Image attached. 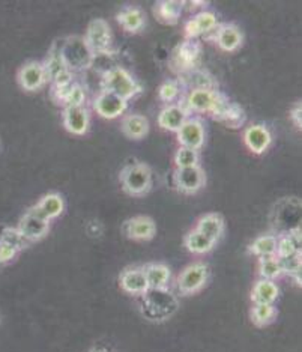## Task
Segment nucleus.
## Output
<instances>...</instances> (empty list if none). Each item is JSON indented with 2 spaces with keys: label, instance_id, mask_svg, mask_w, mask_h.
Returning <instances> with one entry per match:
<instances>
[{
  "label": "nucleus",
  "instance_id": "nucleus-1",
  "mask_svg": "<svg viewBox=\"0 0 302 352\" xmlns=\"http://www.w3.org/2000/svg\"><path fill=\"white\" fill-rule=\"evenodd\" d=\"M179 309L178 297L169 287L164 289H149L140 297L141 315L152 322H163L170 319Z\"/></svg>",
  "mask_w": 302,
  "mask_h": 352
},
{
  "label": "nucleus",
  "instance_id": "nucleus-2",
  "mask_svg": "<svg viewBox=\"0 0 302 352\" xmlns=\"http://www.w3.org/2000/svg\"><path fill=\"white\" fill-rule=\"evenodd\" d=\"M102 91L117 95L126 101L132 100L141 92V86L128 69L122 67H113L107 69L101 78Z\"/></svg>",
  "mask_w": 302,
  "mask_h": 352
},
{
  "label": "nucleus",
  "instance_id": "nucleus-3",
  "mask_svg": "<svg viewBox=\"0 0 302 352\" xmlns=\"http://www.w3.org/2000/svg\"><path fill=\"white\" fill-rule=\"evenodd\" d=\"M119 182H121V187L126 195L141 197L152 188V170L145 163L128 164L119 175Z\"/></svg>",
  "mask_w": 302,
  "mask_h": 352
},
{
  "label": "nucleus",
  "instance_id": "nucleus-4",
  "mask_svg": "<svg viewBox=\"0 0 302 352\" xmlns=\"http://www.w3.org/2000/svg\"><path fill=\"white\" fill-rule=\"evenodd\" d=\"M63 62H65L67 68L71 73H80L87 68L92 67V62L95 59V54L87 47L83 36H69L65 39L62 49L59 50Z\"/></svg>",
  "mask_w": 302,
  "mask_h": 352
},
{
  "label": "nucleus",
  "instance_id": "nucleus-5",
  "mask_svg": "<svg viewBox=\"0 0 302 352\" xmlns=\"http://www.w3.org/2000/svg\"><path fill=\"white\" fill-rule=\"evenodd\" d=\"M200 41L198 39H184V41L176 45V49L172 53L170 68L179 76H184L197 68L198 62H200Z\"/></svg>",
  "mask_w": 302,
  "mask_h": 352
},
{
  "label": "nucleus",
  "instance_id": "nucleus-6",
  "mask_svg": "<svg viewBox=\"0 0 302 352\" xmlns=\"http://www.w3.org/2000/svg\"><path fill=\"white\" fill-rule=\"evenodd\" d=\"M209 274V267L205 262H193L181 271L176 280H174V285H176L179 294L194 295L198 291H202L208 283Z\"/></svg>",
  "mask_w": 302,
  "mask_h": 352
},
{
  "label": "nucleus",
  "instance_id": "nucleus-7",
  "mask_svg": "<svg viewBox=\"0 0 302 352\" xmlns=\"http://www.w3.org/2000/svg\"><path fill=\"white\" fill-rule=\"evenodd\" d=\"M83 38L95 56L110 54L113 52V34H111L108 21L104 19H93Z\"/></svg>",
  "mask_w": 302,
  "mask_h": 352
},
{
  "label": "nucleus",
  "instance_id": "nucleus-8",
  "mask_svg": "<svg viewBox=\"0 0 302 352\" xmlns=\"http://www.w3.org/2000/svg\"><path fill=\"white\" fill-rule=\"evenodd\" d=\"M222 92H220L217 87H203V89H189L185 94V100L181 102L184 104L185 109L189 113H198V115H211L213 107L221 100Z\"/></svg>",
  "mask_w": 302,
  "mask_h": 352
},
{
  "label": "nucleus",
  "instance_id": "nucleus-9",
  "mask_svg": "<svg viewBox=\"0 0 302 352\" xmlns=\"http://www.w3.org/2000/svg\"><path fill=\"white\" fill-rule=\"evenodd\" d=\"M50 225L51 221L38 210L36 205H34L32 208H29L25 214H23L17 228L23 234V236H25L32 244L47 236V234H49L50 230Z\"/></svg>",
  "mask_w": 302,
  "mask_h": 352
},
{
  "label": "nucleus",
  "instance_id": "nucleus-10",
  "mask_svg": "<svg viewBox=\"0 0 302 352\" xmlns=\"http://www.w3.org/2000/svg\"><path fill=\"white\" fill-rule=\"evenodd\" d=\"M92 107L101 118L107 119V121H113V119L121 118L126 113V110H128V101L117 97L115 94L101 89L95 95Z\"/></svg>",
  "mask_w": 302,
  "mask_h": 352
},
{
  "label": "nucleus",
  "instance_id": "nucleus-11",
  "mask_svg": "<svg viewBox=\"0 0 302 352\" xmlns=\"http://www.w3.org/2000/svg\"><path fill=\"white\" fill-rule=\"evenodd\" d=\"M209 41L217 44L220 50L226 53H235L244 44V34L235 23H220L217 29L212 32Z\"/></svg>",
  "mask_w": 302,
  "mask_h": 352
},
{
  "label": "nucleus",
  "instance_id": "nucleus-12",
  "mask_svg": "<svg viewBox=\"0 0 302 352\" xmlns=\"http://www.w3.org/2000/svg\"><path fill=\"white\" fill-rule=\"evenodd\" d=\"M173 182L181 193L196 195L206 186V172L202 166L174 169Z\"/></svg>",
  "mask_w": 302,
  "mask_h": 352
},
{
  "label": "nucleus",
  "instance_id": "nucleus-13",
  "mask_svg": "<svg viewBox=\"0 0 302 352\" xmlns=\"http://www.w3.org/2000/svg\"><path fill=\"white\" fill-rule=\"evenodd\" d=\"M179 146L200 151L206 143V126L200 118H188L176 133Z\"/></svg>",
  "mask_w": 302,
  "mask_h": 352
},
{
  "label": "nucleus",
  "instance_id": "nucleus-14",
  "mask_svg": "<svg viewBox=\"0 0 302 352\" xmlns=\"http://www.w3.org/2000/svg\"><path fill=\"white\" fill-rule=\"evenodd\" d=\"M218 17L216 12L203 10L194 12L191 17H189L184 26V35L185 39H198L200 36L211 35L213 30L217 29Z\"/></svg>",
  "mask_w": 302,
  "mask_h": 352
},
{
  "label": "nucleus",
  "instance_id": "nucleus-15",
  "mask_svg": "<svg viewBox=\"0 0 302 352\" xmlns=\"http://www.w3.org/2000/svg\"><path fill=\"white\" fill-rule=\"evenodd\" d=\"M244 145L254 155H262L272 145V133L265 124H250L242 134Z\"/></svg>",
  "mask_w": 302,
  "mask_h": 352
},
{
  "label": "nucleus",
  "instance_id": "nucleus-16",
  "mask_svg": "<svg viewBox=\"0 0 302 352\" xmlns=\"http://www.w3.org/2000/svg\"><path fill=\"white\" fill-rule=\"evenodd\" d=\"M17 82L26 92H36L41 89L49 80H47L43 63L32 60L26 62L25 65H21L17 73Z\"/></svg>",
  "mask_w": 302,
  "mask_h": 352
},
{
  "label": "nucleus",
  "instance_id": "nucleus-17",
  "mask_svg": "<svg viewBox=\"0 0 302 352\" xmlns=\"http://www.w3.org/2000/svg\"><path fill=\"white\" fill-rule=\"evenodd\" d=\"M188 118H189V111L185 109L184 104L178 101L173 104H167L165 107H163L160 115H158L156 122L160 125L161 130L176 134L179 128L185 124Z\"/></svg>",
  "mask_w": 302,
  "mask_h": 352
},
{
  "label": "nucleus",
  "instance_id": "nucleus-18",
  "mask_svg": "<svg viewBox=\"0 0 302 352\" xmlns=\"http://www.w3.org/2000/svg\"><path fill=\"white\" fill-rule=\"evenodd\" d=\"M63 128L74 135H84L89 131L91 115L84 106L82 107H63L62 111Z\"/></svg>",
  "mask_w": 302,
  "mask_h": 352
},
{
  "label": "nucleus",
  "instance_id": "nucleus-19",
  "mask_svg": "<svg viewBox=\"0 0 302 352\" xmlns=\"http://www.w3.org/2000/svg\"><path fill=\"white\" fill-rule=\"evenodd\" d=\"M119 285L122 291L132 297H141L149 291V285L143 267H131L124 270L119 276Z\"/></svg>",
  "mask_w": 302,
  "mask_h": 352
},
{
  "label": "nucleus",
  "instance_id": "nucleus-20",
  "mask_svg": "<svg viewBox=\"0 0 302 352\" xmlns=\"http://www.w3.org/2000/svg\"><path fill=\"white\" fill-rule=\"evenodd\" d=\"M124 234L134 241H150L156 234V225L148 215H137L124 223Z\"/></svg>",
  "mask_w": 302,
  "mask_h": 352
},
{
  "label": "nucleus",
  "instance_id": "nucleus-21",
  "mask_svg": "<svg viewBox=\"0 0 302 352\" xmlns=\"http://www.w3.org/2000/svg\"><path fill=\"white\" fill-rule=\"evenodd\" d=\"M117 25L124 29L126 34H140L146 28V12L139 6H124L121 11L116 14Z\"/></svg>",
  "mask_w": 302,
  "mask_h": 352
},
{
  "label": "nucleus",
  "instance_id": "nucleus-22",
  "mask_svg": "<svg viewBox=\"0 0 302 352\" xmlns=\"http://www.w3.org/2000/svg\"><path fill=\"white\" fill-rule=\"evenodd\" d=\"M213 121L222 124L232 130H237V128L244 126L247 124V111L241 106V104L233 102L227 100L222 107L212 116Z\"/></svg>",
  "mask_w": 302,
  "mask_h": 352
},
{
  "label": "nucleus",
  "instance_id": "nucleus-23",
  "mask_svg": "<svg viewBox=\"0 0 302 352\" xmlns=\"http://www.w3.org/2000/svg\"><path fill=\"white\" fill-rule=\"evenodd\" d=\"M184 10L185 2L182 0H160L154 5V15L163 25H176Z\"/></svg>",
  "mask_w": 302,
  "mask_h": 352
},
{
  "label": "nucleus",
  "instance_id": "nucleus-24",
  "mask_svg": "<svg viewBox=\"0 0 302 352\" xmlns=\"http://www.w3.org/2000/svg\"><path fill=\"white\" fill-rule=\"evenodd\" d=\"M149 289H164L172 283V270L161 262H152L143 265Z\"/></svg>",
  "mask_w": 302,
  "mask_h": 352
},
{
  "label": "nucleus",
  "instance_id": "nucleus-25",
  "mask_svg": "<svg viewBox=\"0 0 302 352\" xmlns=\"http://www.w3.org/2000/svg\"><path fill=\"white\" fill-rule=\"evenodd\" d=\"M194 229L209 238L213 244H217L224 234V219L217 212H208L197 220Z\"/></svg>",
  "mask_w": 302,
  "mask_h": 352
},
{
  "label": "nucleus",
  "instance_id": "nucleus-26",
  "mask_svg": "<svg viewBox=\"0 0 302 352\" xmlns=\"http://www.w3.org/2000/svg\"><path fill=\"white\" fill-rule=\"evenodd\" d=\"M280 297V287L274 280L260 278L251 287L250 298L253 304H274Z\"/></svg>",
  "mask_w": 302,
  "mask_h": 352
},
{
  "label": "nucleus",
  "instance_id": "nucleus-27",
  "mask_svg": "<svg viewBox=\"0 0 302 352\" xmlns=\"http://www.w3.org/2000/svg\"><path fill=\"white\" fill-rule=\"evenodd\" d=\"M122 133L131 140L145 139L149 133V121L140 113H128L122 119Z\"/></svg>",
  "mask_w": 302,
  "mask_h": 352
},
{
  "label": "nucleus",
  "instance_id": "nucleus-28",
  "mask_svg": "<svg viewBox=\"0 0 302 352\" xmlns=\"http://www.w3.org/2000/svg\"><path fill=\"white\" fill-rule=\"evenodd\" d=\"M36 208L51 221L60 217L63 211H65V201H63V197L59 193H47L39 199Z\"/></svg>",
  "mask_w": 302,
  "mask_h": 352
},
{
  "label": "nucleus",
  "instance_id": "nucleus-29",
  "mask_svg": "<svg viewBox=\"0 0 302 352\" xmlns=\"http://www.w3.org/2000/svg\"><path fill=\"white\" fill-rule=\"evenodd\" d=\"M185 249L193 254H205L213 249V244L209 238H206L200 232L191 229L184 238Z\"/></svg>",
  "mask_w": 302,
  "mask_h": 352
},
{
  "label": "nucleus",
  "instance_id": "nucleus-30",
  "mask_svg": "<svg viewBox=\"0 0 302 352\" xmlns=\"http://www.w3.org/2000/svg\"><path fill=\"white\" fill-rule=\"evenodd\" d=\"M250 319L256 327H268L277 319V309L274 304H253Z\"/></svg>",
  "mask_w": 302,
  "mask_h": 352
},
{
  "label": "nucleus",
  "instance_id": "nucleus-31",
  "mask_svg": "<svg viewBox=\"0 0 302 352\" xmlns=\"http://www.w3.org/2000/svg\"><path fill=\"white\" fill-rule=\"evenodd\" d=\"M277 243L278 236L272 234L260 235L250 244V253L257 256V258H266V256H275L277 254Z\"/></svg>",
  "mask_w": 302,
  "mask_h": 352
},
{
  "label": "nucleus",
  "instance_id": "nucleus-32",
  "mask_svg": "<svg viewBox=\"0 0 302 352\" xmlns=\"http://www.w3.org/2000/svg\"><path fill=\"white\" fill-rule=\"evenodd\" d=\"M184 92V85L178 78H167L161 83L160 89H158V98L165 104L178 102V98Z\"/></svg>",
  "mask_w": 302,
  "mask_h": 352
},
{
  "label": "nucleus",
  "instance_id": "nucleus-33",
  "mask_svg": "<svg viewBox=\"0 0 302 352\" xmlns=\"http://www.w3.org/2000/svg\"><path fill=\"white\" fill-rule=\"evenodd\" d=\"M173 163L176 169H185V167L200 166V151L179 146L176 149V152H174Z\"/></svg>",
  "mask_w": 302,
  "mask_h": 352
},
{
  "label": "nucleus",
  "instance_id": "nucleus-34",
  "mask_svg": "<svg viewBox=\"0 0 302 352\" xmlns=\"http://www.w3.org/2000/svg\"><path fill=\"white\" fill-rule=\"evenodd\" d=\"M0 243L11 245L12 249H15L17 252L25 250L30 245V243L25 236H23L19 228H5L2 230V234H0Z\"/></svg>",
  "mask_w": 302,
  "mask_h": 352
},
{
  "label": "nucleus",
  "instance_id": "nucleus-35",
  "mask_svg": "<svg viewBox=\"0 0 302 352\" xmlns=\"http://www.w3.org/2000/svg\"><path fill=\"white\" fill-rule=\"evenodd\" d=\"M259 276L264 280H275L280 278L281 270L278 265L277 256H266V258H259Z\"/></svg>",
  "mask_w": 302,
  "mask_h": 352
},
{
  "label": "nucleus",
  "instance_id": "nucleus-36",
  "mask_svg": "<svg viewBox=\"0 0 302 352\" xmlns=\"http://www.w3.org/2000/svg\"><path fill=\"white\" fill-rule=\"evenodd\" d=\"M283 276H293L302 271V253H290L286 256H277Z\"/></svg>",
  "mask_w": 302,
  "mask_h": 352
},
{
  "label": "nucleus",
  "instance_id": "nucleus-37",
  "mask_svg": "<svg viewBox=\"0 0 302 352\" xmlns=\"http://www.w3.org/2000/svg\"><path fill=\"white\" fill-rule=\"evenodd\" d=\"M86 100H87V94H86L84 86L76 80L73 86H71V89L68 91L65 101H63L62 106L63 107H82L86 104Z\"/></svg>",
  "mask_w": 302,
  "mask_h": 352
},
{
  "label": "nucleus",
  "instance_id": "nucleus-38",
  "mask_svg": "<svg viewBox=\"0 0 302 352\" xmlns=\"http://www.w3.org/2000/svg\"><path fill=\"white\" fill-rule=\"evenodd\" d=\"M19 252L12 249L11 245L0 243V263H10L12 262L15 258H17Z\"/></svg>",
  "mask_w": 302,
  "mask_h": 352
},
{
  "label": "nucleus",
  "instance_id": "nucleus-39",
  "mask_svg": "<svg viewBox=\"0 0 302 352\" xmlns=\"http://www.w3.org/2000/svg\"><path fill=\"white\" fill-rule=\"evenodd\" d=\"M290 121H292L293 125L298 128V130H301V128H302V102L301 101H298L295 106L292 107Z\"/></svg>",
  "mask_w": 302,
  "mask_h": 352
},
{
  "label": "nucleus",
  "instance_id": "nucleus-40",
  "mask_svg": "<svg viewBox=\"0 0 302 352\" xmlns=\"http://www.w3.org/2000/svg\"><path fill=\"white\" fill-rule=\"evenodd\" d=\"M91 352H107V351H104V349H92Z\"/></svg>",
  "mask_w": 302,
  "mask_h": 352
}]
</instances>
